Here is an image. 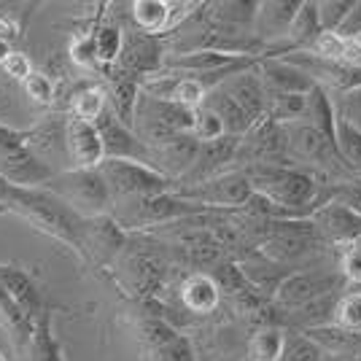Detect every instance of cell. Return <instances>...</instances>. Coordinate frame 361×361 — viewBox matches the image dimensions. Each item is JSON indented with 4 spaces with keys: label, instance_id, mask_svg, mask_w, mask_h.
I'll return each mask as SVG.
<instances>
[{
    "label": "cell",
    "instance_id": "cell-1",
    "mask_svg": "<svg viewBox=\"0 0 361 361\" xmlns=\"http://www.w3.org/2000/svg\"><path fill=\"white\" fill-rule=\"evenodd\" d=\"M0 213H14L32 229L44 232L84 259V229L87 219L73 213L49 189H22L0 178Z\"/></svg>",
    "mask_w": 361,
    "mask_h": 361
},
{
    "label": "cell",
    "instance_id": "cell-2",
    "mask_svg": "<svg viewBox=\"0 0 361 361\" xmlns=\"http://www.w3.org/2000/svg\"><path fill=\"white\" fill-rule=\"evenodd\" d=\"M245 176L251 180L256 195L270 200L286 219H310L318 208V186L316 176L305 173L291 165H256L245 167Z\"/></svg>",
    "mask_w": 361,
    "mask_h": 361
},
{
    "label": "cell",
    "instance_id": "cell-3",
    "mask_svg": "<svg viewBox=\"0 0 361 361\" xmlns=\"http://www.w3.org/2000/svg\"><path fill=\"white\" fill-rule=\"evenodd\" d=\"M44 189L62 200L81 219H97V216L114 213V195L100 167L97 170H62Z\"/></svg>",
    "mask_w": 361,
    "mask_h": 361
},
{
    "label": "cell",
    "instance_id": "cell-4",
    "mask_svg": "<svg viewBox=\"0 0 361 361\" xmlns=\"http://www.w3.org/2000/svg\"><path fill=\"white\" fill-rule=\"evenodd\" d=\"M348 286L345 275L337 270H294L272 294V307L281 316L300 313L305 307L326 300L331 294H343Z\"/></svg>",
    "mask_w": 361,
    "mask_h": 361
},
{
    "label": "cell",
    "instance_id": "cell-5",
    "mask_svg": "<svg viewBox=\"0 0 361 361\" xmlns=\"http://www.w3.org/2000/svg\"><path fill=\"white\" fill-rule=\"evenodd\" d=\"M100 173L106 176L108 186H111L114 205L140 200V197L165 195V192H173V186H176V180L162 176L157 167L146 165V162H133V159H106L100 165Z\"/></svg>",
    "mask_w": 361,
    "mask_h": 361
},
{
    "label": "cell",
    "instance_id": "cell-6",
    "mask_svg": "<svg viewBox=\"0 0 361 361\" xmlns=\"http://www.w3.org/2000/svg\"><path fill=\"white\" fill-rule=\"evenodd\" d=\"M173 192L205 211L235 213L248 205V200L254 197V186L245 176V170H229L224 176H216L195 186H173Z\"/></svg>",
    "mask_w": 361,
    "mask_h": 361
},
{
    "label": "cell",
    "instance_id": "cell-7",
    "mask_svg": "<svg viewBox=\"0 0 361 361\" xmlns=\"http://www.w3.org/2000/svg\"><path fill=\"white\" fill-rule=\"evenodd\" d=\"M135 329L146 361H197L192 340L180 334L162 313H140Z\"/></svg>",
    "mask_w": 361,
    "mask_h": 361
},
{
    "label": "cell",
    "instance_id": "cell-8",
    "mask_svg": "<svg viewBox=\"0 0 361 361\" xmlns=\"http://www.w3.org/2000/svg\"><path fill=\"white\" fill-rule=\"evenodd\" d=\"M256 165H288L283 124L262 119L240 137V149L232 170H245Z\"/></svg>",
    "mask_w": 361,
    "mask_h": 361
},
{
    "label": "cell",
    "instance_id": "cell-9",
    "mask_svg": "<svg viewBox=\"0 0 361 361\" xmlns=\"http://www.w3.org/2000/svg\"><path fill=\"white\" fill-rule=\"evenodd\" d=\"M167 46L157 35H146L140 30H133L124 35V49H121L119 68L133 73L135 78L146 81L165 71Z\"/></svg>",
    "mask_w": 361,
    "mask_h": 361
},
{
    "label": "cell",
    "instance_id": "cell-10",
    "mask_svg": "<svg viewBox=\"0 0 361 361\" xmlns=\"http://www.w3.org/2000/svg\"><path fill=\"white\" fill-rule=\"evenodd\" d=\"M302 0H264L256 8L254 35L267 46L264 60H270L272 54L283 46L288 38V30L294 25V19L300 14Z\"/></svg>",
    "mask_w": 361,
    "mask_h": 361
},
{
    "label": "cell",
    "instance_id": "cell-11",
    "mask_svg": "<svg viewBox=\"0 0 361 361\" xmlns=\"http://www.w3.org/2000/svg\"><path fill=\"white\" fill-rule=\"evenodd\" d=\"M121 270L127 272V281L133 294L140 300H154L165 286L167 262L159 254L140 245L137 251H121Z\"/></svg>",
    "mask_w": 361,
    "mask_h": 361
},
{
    "label": "cell",
    "instance_id": "cell-12",
    "mask_svg": "<svg viewBox=\"0 0 361 361\" xmlns=\"http://www.w3.org/2000/svg\"><path fill=\"white\" fill-rule=\"evenodd\" d=\"M65 149L71 170H97L106 162V146L94 121H84L78 116L65 119Z\"/></svg>",
    "mask_w": 361,
    "mask_h": 361
},
{
    "label": "cell",
    "instance_id": "cell-13",
    "mask_svg": "<svg viewBox=\"0 0 361 361\" xmlns=\"http://www.w3.org/2000/svg\"><path fill=\"white\" fill-rule=\"evenodd\" d=\"M103 146H106V159H133V162H154V151L137 137V133L133 127H127L124 121L111 111V106L106 108V114L94 121Z\"/></svg>",
    "mask_w": 361,
    "mask_h": 361
},
{
    "label": "cell",
    "instance_id": "cell-14",
    "mask_svg": "<svg viewBox=\"0 0 361 361\" xmlns=\"http://www.w3.org/2000/svg\"><path fill=\"white\" fill-rule=\"evenodd\" d=\"M240 149V137L224 135L213 143H200V154H197L192 170L176 183V186H195L202 180H211L216 176H224L235 167V157Z\"/></svg>",
    "mask_w": 361,
    "mask_h": 361
},
{
    "label": "cell",
    "instance_id": "cell-15",
    "mask_svg": "<svg viewBox=\"0 0 361 361\" xmlns=\"http://www.w3.org/2000/svg\"><path fill=\"white\" fill-rule=\"evenodd\" d=\"M316 232L326 240L329 248H343L361 238V216L340 202H324L310 213Z\"/></svg>",
    "mask_w": 361,
    "mask_h": 361
},
{
    "label": "cell",
    "instance_id": "cell-16",
    "mask_svg": "<svg viewBox=\"0 0 361 361\" xmlns=\"http://www.w3.org/2000/svg\"><path fill=\"white\" fill-rule=\"evenodd\" d=\"M57 176V170L44 162L35 151H30V146L16 154H6L0 157V178L22 186V189H41L49 180Z\"/></svg>",
    "mask_w": 361,
    "mask_h": 361
},
{
    "label": "cell",
    "instance_id": "cell-17",
    "mask_svg": "<svg viewBox=\"0 0 361 361\" xmlns=\"http://www.w3.org/2000/svg\"><path fill=\"white\" fill-rule=\"evenodd\" d=\"M259 78L267 90V97L278 94H310L316 81L305 73L302 68L286 60H262L259 62Z\"/></svg>",
    "mask_w": 361,
    "mask_h": 361
},
{
    "label": "cell",
    "instance_id": "cell-18",
    "mask_svg": "<svg viewBox=\"0 0 361 361\" xmlns=\"http://www.w3.org/2000/svg\"><path fill=\"white\" fill-rule=\"evenodd\" d=\"M180 305L192 316H211L221 305V286L216 283L211 272H189L178 288Z\"/></svg>",
    "mask_w": 361,
    "mask_h": 361
},
{
    "label": "cell",
    "instance_id": "cell-19",
    "mask_svg": "<svg viewBox=\"0 0 361 361\" xmlns=\"http://www.w3.org/2000/svg\"><path fill=\"white\" fill-rule=\"evenodd\" d=\"M151 151H154L151 167H157L162 176H167L170 180L178 183L195 165L197 154H200V140L195 135H178Z\"/></svg>",
    "mask_w": 361,
    "mask_h": 361
},
{
    "label": "cell",
    "instance_id": "cell-20",
    "mask_svg": "<svg viewBox=\"0 0 361 361\" xmlns=\"http://www.w3.org/2000/svg\"><path fill=\"white\" fill-rule=\"evenodd\" d=\"M256 68H259V65H256ZM256 68L245 71V73L232 75L229 81L221 84V90L251 116L254 124H259V121L267 116V103H270V97H267V90H264V84H262Z\"/></svg>",
    "mask_w": 361,
    "mask_h": 361
},
{
    "label": "cell",
    "instance_id": "cell-21",
    "mask_svg": "<svg viewBox=\"0 0 361 361\" xmlns=\"http://www.w3.org/2000/svg\"><path fill=\"white\" fill-rule=\"evenodd\" d=\"M103 73H106L108 84H111V92H108V106H111V111L127 127L135 130V108H137V100H140V84L143 81L135 78L133 73H127V71H121L119 65L106 68Z\"/></svg>",
    "mask_w": 361,
    "mask_h": 361
},
{
    "label": "cell",
    "instance_id": "cell-22",
    "mask_svg": "<svg viewBox=\"0 0 361 361\" xmlns=\"http://www.w3.org/2000/svg\"><path fill=\"white\" fill-rule=\"evenodd\" d=\"M0 288H3L30 318H38L46 307H49L44 302V294L38 291L35 281L30 278V272L19 270V267L0 264Z\"/></svg>",
    "mask_w": 361,
    "mask_h": 361
},
{
    "label": "cell",
    "instance_id": "cell-23",
    "mask_svg": "<svg viewBox=\"0 0 361 361\" xmlns=\"http://www.w3.org/2000/svg\"><path fill=\"white\" fill-rule=\"evenodd\" d=\"M19 361H65L62 345L57 343L54 329H51V307H46L44 313L35 318L30 345H27L25 356Z\"/></svg>",
    "mask_w": 361,
    "mask_h": 361
},
{
    "label": "cell",
    "instance_id": "cell-24",
    "mask_svg": "<svg viewBox=\"0 0 361 361\" xmlns=\"http://www.w3.org/2000/svg\"><path fill=\"white\" fill-rule=\"evenodd\" d=\"M288 329L278 326V324H267L248 337L245 345V361H281L283 350H286Z\"/></svg>",
    "mask_w": 361,
    "mask_h": 361
},
{
    "label": "cell",
    "instance_id": "cell-25",
    "mask_svg": "<svg viewBox=\"0 0 361 361\" xmlns=\"http://www.w3.org/2000/svg\"><path fill=\"white\" fill-rule=\"evenodd\" d=\"M205 106L211 108V111H216L219 114V119L224 121L226 127V135H235V137H243L251 127H254V121H251V116L243 111L229 94H226L221 87H216V90L208 94V100H205Z\"/></svg>",
    "mask_w": 361,
    "mask_h": 361
},
{
    "label": "cell",
    "instance_id": "cell-26",
    "mask_svg": "<svg viewBox=\"0 0 361 361\" xmlns=\"http://www.w3.org/2000/svg\"><path fill=\"white\" fill-rule=\"evenodd\" d=\"M329 326L361 340V288H345L337 297Z\"/></svg>",
    "mask_w": 361,
    "mask_h": 361
},
{
    "label": "cell",
    "instance_id": "cell-27",
    "mask_svg": "<svg viewBox=\"0 0 361 361\" xmlns=\"http://www.w3.org/2000/svg\"><path fill=\"white\" fill-rule=\"evenodd\" d=\"M94 49H97V62H100V71L119 65L121 49H124V35L116 22H100L94 27Z\"/></svg>",
    "mask_w": 361,
    "mask_h": 361
},
{
    "label": "cell",
    "instance_id": "cell-28",
    "mask_svg": "<svg viewBox=\"0 0 361 361\" xmlns=\"http://www.w3.org/2000/svg\"><path fill=\"white\" fill-rule=\"evenodd\" d=\"M108 108V92L103 87H78L71 97V116H78L84 121H97Z\"/></svg>",
    "mask_w": 361,
    "mask_h": 361
},
{
    "label": "cell",
    "instance_id": "cell-29",
    "mask_svg": "<svg viewBox=\"0 0 361 361\" xmlns=\"http://www.w3.org/2000/svg\"><path fill=\"white\" fill-rule=\"evenodd\" d=\"M305 111H307V94H278L270 97L264 119L275 124H297L305 119Z\"/></svg>",
    "mask_w": 361,
    "mask_h": 361
},
{
    "label": "cell",
    "instance_id": "cell-30",
    "mask_svg": "<svg viewBox=\"0 0 361 361\" xmlns=\"http://www.w3.org/2000/svg\"><path fill=\"white\" fill-rule=\"evenodd\" d=\"M281 361H331V356L321 345H316L307 334L288 331L286 350H283Z\"/></svg>",
    "mask_w": 361,
    "mask_h": 361
},
{
    "label": "cell",
    "instance_id": "cell-31",
    "mask_svg": "<svg viewBox=\"0 0 361 361\" xmlns=\"http://www.w3.org/2000/svg\"><path fill=\"white\" fill-rule=\"evenodd\" d=\"M353 6H356V0H318V14H321L324 32L340 30L353 11Z\"/></svg>",
    "mask_w": 361,
    "mask_h": 361
},
{
    "label": "cell",
    "instance_id": "cell-32",
    "mask_svg": "<svg viewBox=\"0 0 361 361\" xmlns=\"http://www.w3.org/2000/svg\"><path fill=\"white\" fill-rule=\"evenodd\" d=\"M192 135H195L200 143H213V140H219V137L226 135V127H224V121L219 119L216 111H211L208 106H200L195 114V130H192Z\"/></svg>",
    "mask_w": 361,
    "mask_h": 361
},
{
    "label": "cell",
    "instance_id": "cell-33",
    "mask_svg": "<svg viewBox=\"0 0 361 361\" xmlns=\"http://www.w3.org/2000/svg\"><path fill=\"white\" fill-rule=\"evenodd\" d=\"M334 251H337V267L345 275V281L361 288V238Z\"/></svg>",
    "mask_w": 361,
    "mask_h": 361
},
{
    "label": "cell",
    "instance_id": "cell-34",
    "mask_svg": "<svg viewBox=\"0 0 361 361\" xmlns=\"http://www.w3.org/2000/svg\"><path fill=\"white\" fill-rule=\"evenodd\" d=\"M337 149L353 170L361 165V133L343 119H337Z\"/></svg>",
    "mask_w": 361,
    "mask_h": 361
},
{
    "label": "cell",
    "instance_id": "cell-35",
    "mask_svg": "<svg viewBox=\"0 0 361 361\" xmlns=\"http://www.w3.org/2000/svg\"><path fill=\"white\" fill-rule=\"evenodd\" d=\"M334 108H337V119H343L345 124H350L353 130L361 133V87L340 92L334 97Z\"/></svg>",
    "mask_w": 361,
    "mask_h": 361
},
{
    "label": "cell",
    "instance_id": "cell-36",
    "mask_svg": "<svg viewBox=\"0 0 361 361\" xmlns=\"http://www.w3.org/2000/svg\"><path fill=\"white\" fill-rule=\"evenodd\" d=\"M25 92H27V97H30L32 103H38V106H54V100H57L54 81L46 73H41V71H32V75L25 81Z\"/></svg>",
    "mask_w": 361,
    "mask_h": 361
},
{
    "label": "cell",
    "instance_id": "cell-37",
    "mask_svg": "<svg viewBox=\"0 0 361 361\" xmlns=\"http://www.w3.org/2000/svg\"><path fill=\"white\" fill-rule=\"evenodd\" d=\"M71 60L81 68H100L97 62V49H94V32L87 35H78L73 44H71Z\"/></svg>",
    "mask_w": 361,
    "mask_h": 361
},
{
    "label": "cell",
    "instance_id": "cell-38",
    "mask_svg": "<svg viewBox=\"0 0 361 361\" xmlns=\"http://www.w3.org/2000/svg\"><path fill=\"white\" fill-rule=\"evenodd\" d=\"M27 143H30V130H14L0 121V157L27 149Z\"/></svg>",
    "mask_w": 361,
    "mask_h": 361
},
{
    "label": "cell",
    "instance_id": "cell-39",
    "mask_svg": "<svg viewBox=\"0 0 361 361\" xmlns=\"http://www.w3.org/2000/svg\"><path fill=\"white\" fill-rule=\"evenodd\" d=\"M3 71H6V75L8 78H14V81H27L32 75V65H30V57L27 54H22V51H11L8 57H6V62L0 65Z\"/></svg>",
    "mask_w": 361,
    "mask_h": 361
},
{
    "label": "cell",
    "instance_id": "cell-40",
    "mask_svg": "<svg viewBox=\"0 0 361 361\" xmlns=\"http://www.w3.org/2000/svg\"><path fill=\"white\" fill-rule=\"evenodd\" d=\"M337 32L345 35V38H361V0H356V6H353L350 16L345 19V25Z\"/></svg>",
    "mask_w": 361,
    "mask_h": 361
},
{
    "label": "cell",
    "instance_id": "cell-41",
    "mask_svg": "<svg viewBox=\"0 0 361 361\" xmlns=\"http://www.w3.org/2000/svg\"><path fill=\"white\" fill-rule=\"evenodd\" d=\"M19 32H22V27L16 25L11 16H8V14H0V41L11 44V41H16V38H19Z\"/></svg>",
    "mask_w": 361,
    "mask_h": 361
},
{
    "label": "cell",
    "instance_id": "cell-42",
    "mask_svg": "<svg viewBox=\"0 0 361 361\" xmlns=\"http://www.w3.org/2000/svg\"><path fill=\"white\" fill-rule=\"evenodd\" d=\"M11 54V44H6V41H0V65L6 62V57Z\"/></svg>",
    "mask_w": 361,
    "mask_h": 361
},
{
    "label": "cell",
    "instance_id": "cell-43",
    "mask_svg": "<svg viewBox=\"0 0 361 361\" xmlns=\"http://www.w3.org/2000/svg\"><path fill=\"white\" fill-rule=\"evenodd\" d=\"M353 173H356V178H359V180H361V165H359V167H356V170H353Z\"/></svg>",
    "mask_w": 361,
    "mask_h": 361
},
{
    "label": "cell",
    "instance_id": "cell-44",
    "mask_svg": "<svg viewBox=\"0 0 361 361\" xmlns=\"http://www.w3.org/2000/svg\"><path fill=\"white\" fill-rule=\"evenodd\" d=\"M359 359H361V353H359Z\"/></svg>",
    "mask_w": 361,
    "mask_h": 361
}]
</instances>
